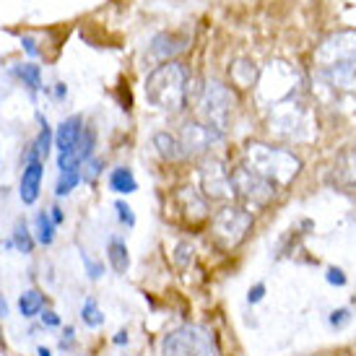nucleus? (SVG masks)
Masks as SVG:
<instances>
[{"instance_id":"nucleus-1","label":"nucleus","mask_w":356,"mask_h":356,"mask_svg":"<svg viewBox=\"0 0 356 356\" xmlns=\"http://www.w3.org/2000/svg\"><path fill=\"white\" fill-rule=\"evenodd\" d=\"M245 164L268 182H273L276 188H286L302 172V159L289 149H278L270 143H248L245 149Z\"/></svg>"},{"instance_id":"nucleus-2","label":"nucleus","mask_w":356,"mask_h":356,"mask_svg":"<svg viewBox=\"0 0 356 356\" xmlns=\"http://www.w3.org/2000/svg\"><path fill=\"white\" fill-rule=\"evenodd\" d=\"M146 99L161 112H179L188 102V73L185 68L169 60L154 68L146 79Z\"/></svg>"},{"instance_id":"nucleus-3","label":"nucleus","mask_w":356,"mask_h":356,"mask_svg":"<svg viewBox=\"0 0 356 356\" xmlns=\"http://www.w3.org/2000/svg\"><path fill=\"white\" fill-rule=\"evenodd\" d=\"M268 125L273 130V136H278V138H284V140H291V143L309 140L312 133H315V122H312L309 109L299 99H294V97L270 104Z\"/></svg>"},{"instance_id":"nucleus-4","label":"nucleus","mask_w":356,"mask_h":356,"mask_svg":"<svg viewBox=\"0 0 356 356\" xmlns=\"http://www.w3.org/2000/svg\"><path fill=\"white\" fill-rule=\"evenodd\" d=\"M164 356H218V346L213 333L203 325H182L172 330L164 343Z\"/></svg>"},{"instance_id":"nucleus-5","label":"nucleus","mask_w":356,"mask_h":356,"mask_svg":"<svg viewBox=\"0 0 356 356\" xmlns=\"http://www.w3.org/2000/svg\"><path fill=\"white\" fill-rule=\"evenodd\" d=\"M198 112L206 125L224 133L234 112V94L221 81H208L198 94Z\"/></svg>"},{"instance_id":"nucleus-6","label":"nucleus","mask_w":356,"mask_h":356,"mask_svg":"<svg viewBox=\"0 0 356 356\" xmlns=\"http://www.w3.org/2000/svg\"><path fill=\"white\" fill-rule=\"evenodd\" d=\"M252 229V213L248 208L239 206H224L218 211L213 221H211V232H213V239L224 250H234L239 248L245 237Z\"/></svg>"},{"instance_id":"nucleus-7","label":"nucleus","mask_w":356,"mask_h":356,"mask_svg":"<svg viewBox=\"0 0 356 356\" xmlns=\"http://www.w3.org/2000/svg\"><path fill=\"white\" fill-rule=\"evenodd\" d=\"M232 182H234V198H239L248 208H266L276 198V185L252 172L248 164L232 172Z\"/></svg>"},{"instance_id":"nucleus-8","label":"nucleus","mask_w":356,"mask_h":356,"mask_svg":"<svg viewBox=\"0 0 356 356\" xmlns=\"http://www.w3.org/2000/svg\"><path fill=\"white\" fill-rule=\"evenodd\" d=\"M317 68H330L341 63H356V29H341L327 34L315 50Z\"/></svg>"},{"instance_id":"nucleus-9","label":"nucleus","mask_w":356,"mask_h":356,"mask_svg":"<svg viewBox=\"0 0 356 356\" xmlns=\"http://www.w3.org/2000/svg\"><path fill=\"white\" fill-rule=\"evenodd\" d=\"M294 89H297V70L284 60L268 63V68L260 73V97L270 99L273 104L294 97Z\"/></svg>"},{"instance_id":"nucleus-10","label":"nucleus","mask_w":356,"mask_h":356,"mask_svg":"<svg viewBox=\"0 0 356 356\" xmlns=\"http://www.w3.org/2000/svg\"><path fill=\"white\" fill-rule=\"evenodd\" d=\"M200 188H203V198H211V200L234 198L232 172L218 159H206L203 161V167H200Z\"/></svg>"},{"instance_id":"nucleus-11","label":"nucleus","mask_w":356,"mask_h":356,"mask_svg":"<svg viewBox=\"0 0 356 356\" xmlns=\"http://www.w3.org/2000/svg\"><path fill=\"white\" fill-rule=\"evenodd\" d=\"M224 133H218L216 128H211L206 122H185L182 133H179V143L185 156H198L203 151H208L211 146H216Z\"/></svg>"},{"instance_id":"nucleus-12","label":"nucleus","mask_w":356,"mask_h":356,"mask_svg":"<svg viewBox=\"0 0 356 356\" xmlns=\"http://www.w3.org/2000/svg\"><path fill=\"white\" fill-rule=\"evenodd\" d=\"M327 182L338 190H354L356 188V149L348 146L336 156L333 167H330V175H327Z\"/></svg>"},{"instance_id":"nucleus-13","label":"nucleus","mask_w":356,"mask_h":356,"mask_svg":"<svg viewBox=\"0 0 356 356\" xmlns=\"http://www.w3.org/2000/svg\"><path fill=\"white\" fill-rule=\"evenodd\" d=\"M317 70H320V79L333 91H341V94H354L356 91V63H341V65Z\"/></svg>"},{"instance_id":"nucleus-14","label":"nucleus","mask_w":356,"mask_h":356,"mask_svg":"<svg viewBox=\"0 0 356 356\" xmlns=\"http://www.w3.org/2000/svg\"><path fill=\"white\" fill-rule=\"evenodd\" d=\"M83 120L79 115H73V118L63 120L58 125V133H55V146H58L60 156H68L76 151V146L81 143V136H83Z\"/></svg>"},{"instance_id":"nucleus-15","label":"nucleus","mask_w":356,"mask_h":356,"mask_svg":"<svg viewBox=\"0 0 356 356\" xmlns=\"http://www.w3.org/2000/svg\"><path fill=\"white\" fill-rule=\"evenodd\" d=\"M40 188H42V161L40 159H29L26 167H24V175H21V190L19 195L24 203H34L40 198Z\"/></svg>"},{"instance_id":"nucleus-16","label":"nucleus","mask_w":356,"mask_h":356,"mask_svg":"<svg viewBox=\"0 0 356 356\" xmlns=\"http://www.w3.org/2000/svg\"><path fill=\"white\" fill-rule=\"evenodd\" d=\"M185 37H177V34H169V31H164V34H156L154 40H151V55L156 60H164V63H169V60L175 58L177 52L185 50Z\"/></svg>"},{"instance_id":"nucleus-17","label":"nucleus","mask_w":356,"mask_h":356,"mask_svg":"<svg viewBox=\"0 0 356 356\" xmlns=\"http://www.w3.org/2000/svg\"><path fill=\"white\" fill-rule=\"evenodd\" d=\"M154 146H156L159 156L167 159V161H177V159L185 156L182 143H179V138H175L172 133H156V136H154Z\"/></svg>"},{"instance_id":"nucleus-18","label":"nucleus","mask_w":356,"mask_h":356,"mask_svg":"<svg viewBox=\"0 0 356 356\" xmlns=\"http://www.w3.org/2000/svg\"><path fill=\"white\" fill-rule=\"evenodd\" d=\"M107 260L115 273H125L130 266V255H128V245L120 237H112L107 245Z\"/></svg>"},{"instance_id":"nucleus-19","label":"nucleus","mask_w":356,"mask_h":356,"mask_svg":"<svg viewBox=\"0 0 356 356\" xmlns=\"http://www.w3.org/2000/svg\"><path fill=\"white\" fill-rule=\"evenodd\" d=\"M229 73H232V81L237 83V86H252L257 81V68L255 63L248 58H239L232 63V68H229Z\"/></svg>"},{"instance_id":"nucleus-20","label":"nucleus","mask_w":356,"mask_h":356,"mask_svg":"<svg viewBox=\"0 0 356 356\" xmlns=\"http://www.w3.org/2000/svg\"><path fill=\"white\" fill-rule=\"evenodd\" d=\"M109 188L115 190V193H120V195H125V193L130 195V193L138 190V182H136L133 172L128 167H118L109 172Z\"/></svg>"},{"instance_id":"nucleus-21","label":"nucleus","mask_w":356,"mask_h":356,"mask_svg":"<svg viewBox=\"0 0 356 356\" xmlns=\"http://www.w3.org/2000/svg\"><path fill=\"white\" fill-rule=\"evenodd\" d=\"M19 309L24 317H37L44 309V297H42L37 289H29V291H24L19 299Z\"/></svg>"},{"instance_id":"nucleus-22","label":"nucleus","mask_w":356,"mask_h":356,"mask_svg":"<svg viewBox=\"0 0 356 356\" xmlns=\"http://www.w3.org/2000/svg\"><path fill=\"white\" fill-rule=\"evenodd\" d=\"M8 245H10V248H16L19 252H24V255H29L31 250H34L31 232L26 229V224H24V221H19V224H16V229H13V239H10Z\"/></svg>"},{"instance_id":"nucleus-23","label":"nucleus","mask_w":356,"mask_h":356,"mask_svg":"<svg viewBox=\"0 0 356 356\" xmlns=\"http://www.w3.org/2000/svg\"><path fill=\"white\" fill-rule=\"evenodd\" d=\"M50 143H52V130L47 128V122L42 125L40 136H37V140H34V146H31L29 156H26V161L29 159H47V154H50Z\"/></svg>"},{"instance_id":"nucleus-24","label":"nucleus","mask_w":356,"mask_h":356,"mask_svg":"<svg viewBox=\"0 0 356 356\" xmlns=\"http://www.w3.org/2000/svg\"><path fill=\"white\" fill-rule=\"evenodd\" d=\"M34 227H37V242L40 245H52V239H55V224H52L50 213H37L34 218Z\"/></svg>"},{"instance_id":"nucleus-25","label":"nucleus","mask_w":356,"mask_h":356,"mask_svg":"<svg viewBox=\"0 0 356 356\" xmlns=\"http://www.w3.org/2000/svg\"><path fill=\"white\" fill-rule=\"evenodd\" d=\"M81 320L89 327H99L102 323H104V315H102V309L97 307L94 299H86V302H83V307H81Z\"/></svg>"},{"instance_id":"nucleus-26","label":"nucleus","mask_w":356,"mask_h":356,"mask_svg":"<svg viewBox=\"0 0 356 356\" xmlns=\"http://www.w3.org/2000/svg\"><path fill=\"white\" fill-rule=\"evenodd\" d=\"M19 76L21 81L29 86L31 91H40L42 89V73H40V65H21L19 68Z\"/></svg>"},{"instance_id":"nucleus-27","label":"nucleus","mask_w":356,"mask_h":356,"mask_svg":"<svg viewBox=\"0 0 356 356\" xmlns=\"http://www.w3.org/2000/svg\"><path fill=\"white\" fill-rule=\"evenodd\" d=\"M81 182V172H63L60 175V179H58V188H55V193L58 195H68L70 190L76 188Z\"/></svg>"},{"instance_id":"nucleus-28","label":"nucleus","mask_w":356,"mask_h":356,"mask_svg":"<svg viewBox=\"0 0 356 356\" xmlns=\"http://www.w3.org/2000/svg\"><path fill=\"white\" fill-rule=\"evenodd\" d=\"M81 260H83V268H86V273H89L91 281H99L102 273H104V266H102V263H97V260H91L86 252L81 255Z\"/></svg>"},{"instance_id":"nucleus-29","label":"nucleus","mask_w":356,"mask_h":356,"mask_svg":"<svg viewBox=\"0 0 356 356\" xmlns=\"http://www.w3.org/2000/svg\"><path fill=\"white\" fill-rule=\"evenodd\" d=\"M115 211H118V216L122 224H128V227H133L136 224V216H133V208L128 206V203H122V200H118L115 203Z\"/></svg>"},{"instance_id":"nucleus-30","label":"nucleus","mask_w":356,"mask_h":356,"mask_svg":"<svg viewBox=\"0 0 356 356\" xmlns=\"http://www.w3.org/2000/svg\"><path fill=\"white\" fill-rule=\"evenodd\" d=\"M327 284H333V286H343V284H346L343 270H341V268H330V270H327Z\"/></svg>"},{"instance_id":"nucleus-31","label":"nucleus","mask_w":356,"mask_h":356,"mask_svg":"<svg viewBox=\"0 0 356 356\" xmlns=\"http://www.w3.org/2000/svg\"><path fill=\"white\" fill-rule=\"evenodd\" d=\"M188 252H193V248H190L188 242L177 245V252H175V260H177V266H188ZM190 257H193V255H190Z\"/></svg>"},{"instance_id":"nucleus-32","label":"nucleus","mask_w":356,"mask_h":356,"mask_svg":"<svg viewBox=\"0 0 356 356\" xmlns=\"http://www.w3.org/2000/svg\"><path fill=\"white\" fill-rule=\"evenodd\" d=\"M263 297H266V284H255V286L250 289L248 302H250V305H255V302H260Z\"/></svg>"},{"instance_id":"nucleus-33","label":"nucleus","mask_w":356,"mask_h":356,"mask_svg":"<svg viewBox=\"0 0 356 356\" xmlns=\"http://www.w3.org/2000/svg\"><path fill=\"white\" fill-rule=\"evenodd\" d=\"M346 323H348V309H336V312L330 315V325L341 327V325H346Z\"/></svg>"},{"instance_id":"nucleus-34","label":"nucleus","mask_w":356,"mask_h":356,"mask_svg":"<svg viewBox=\"0 0 356 356\" xmlns=\"http://www.w3.org/2000/svg\"><path fill=\"white\" fill-rule=\"evenodd\" d=\"M42 323H44V325H50V327H58L60 317L55 315V312H44V315H42Z\"/></svg>"},{"instance_id":"nucleus-35","label":"nucleus","mask_w":356,"mask_h":356,"mask_svg":"<svg viewBox=\"0 0 356 356\" xmlns=\"http://www.w3.org/2000/svg\"><path fill=\"white\" fill-rule=\"evenodd\" d=\"M50 218H52V224L58 227V224H63V211H60L58 206H52L50 208Z\"/></svg>"},{"instance_id":"nucleus-36","label":"nucleus","mask_w":356,"mask_h":356,"mask_svg":"<svg viewBox=\"0 0 356 356\" xmlns=\"http://www.w3.org/2000/svg\"><path fill=\"white\" fill-rule=\"evenodd\" d=\"M70 343H73V327H65V338L60 341V346L65 348V346H70Z\"/></svg>"},{"instance_id":"nucleus-37","label":"nucleus","mask_w":356,"mask_h":356,"mask_svg":"<svg viewBox=\"0 0 356 356\" xmlns=\"http://www.w3.org/2000/svg\"><path fill=\"white\" fill-rule=\"evenodd\" d=\"M115 343H118V346H125V343H128V333H125V330H120L118 336H115Z\"/></svg>"},{"instance_id":"nucleus-38","label":"nucleus","mask_w":356,"mask_h":356,"mask_svg":"<svg viewBox=\"0 0 356 356\" xmlns=\"http://www.w3.org/2000/svg\"><path fill=\"white\" fill-rule=\"evenodd\" d=\"M21 42H24V44H26V50H29L31 55H37V47H34V42H31L29 37H24V40H21Z\"/></svg>"},{"instance_id":"nucleus-39","label":"nucleus","mask_w":356,"mask_h":356,"mask_svg":"<svg viewBox=\"0 0 356 356\" xmlns=\"http://www.w3.org/2000/svg\"><path fill=\"white\" fill-rule=\"evenodd\" d=\"M8 315V305H6V299L0 297V317H6Z\"/></svg>"},{"instance_id":"nucleus-40","label":"nucleus","mask_w":356,"mask_h":356,"mask_svg":"<svg viewBox=\"0 0 356 356\" xmlns=\"http://www.w3.org/2000/svg\"><path fill=\"white\" fill-rule=\"evenodd\" d=\"M37 354H40V356H52V354H50V348H44V346L37 348Z\"/></svg>"}]
</instances>
